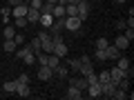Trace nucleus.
Wrapping results in <instances>:
<instances>
[{"label":"nucleus","mask_w":134,"mask_h":100,"mask_svg":"<svg viewBox=\"0 0 134 100\" xmlns=\"http://www.w3.org/2000/svg\"><path fill=\"white\" fill-rule=\"evenodd\" d=\"M65 31H74V33H78L81 31V24H83V20L78 18V16H65Z\"/></svg>","instance_id":"nucleus-1"},{"label":"nucleus","mask_w":134,"mask_h":100,"mask_svg":"<svg viewBox=\"0 0 134 100\" xmlns=\"http://www.w3.org/2000/svg\"><path fill=\"white\" fill-rule=\"evenodd\" d=\"M16 56L18 58H23L25 62H27V65H34V62H36V53L31 51V47H20V49H16Z\"/></svg>","instance_id":"nucleus-2"},{"label":"nucleus","mask_w":134,"mask_h":100,"mask_svg":"<svg viewBox=\"0 0 134 100\" xmlns=\"http://www.w3.org/2000/svg\"><path fill=\"white\" fill-rule=\"evenodd\" d=\"M90 11H92V5L87 2V0H81V2L76 5V16H78L81 20H83V22L87 20V16H90Z\"/></svg>","instance_id":"nucleus-3"},{"label":"nucleus","mask_w":134,"mask_h":100,"mask_svg":"<svg viewBox=\"0 0 134 100\" xmlns=\"http://www.w3.org/2000/svg\"><path fill=\"white\" fill-rule=\"evenodd\" d=\"M65 31V20L63 18H54V22L49 24V36H60Z\"/></svg>","instance_id":"nucleus-4"},{"label":"nucleus","mask_w":134,"mask_h":100,"mask_svg":"<svg viewBox=\"0 0 134 100\" xmlns=\"http://www.w3.org/2000/svg\"><path fill=\"white\" fill-rule=\"evenodd\" d=\"M27 11H29L27 2H23V5H18V7H11V18H25Z\"/></svg>","instance_id":"nucleus-5"},{"label":"nucleus","mask_w":134,"mask_h":100,"mask_svg":"<svg viewBox=\"0 0 134 100\" xmlns=\"http://www.w3.org/2000/svg\"><path fill=\"white\" fill-rule=\"evenodd\" d=\"M116 91V85L112 80H107V82H103L100 85V96H107V98H112V93Z\"/></svg>","instance_id":"nucleus-6"},{"label":"nucleus","mask_w":134,"mask_h":100,"mask_svg":"<svg viewBox=\"0 0 134 100\" xmlns=\"http://www.w3.org/2000/svg\"><path fill=\"white\" fill-rule=\"evenodd\" d=\"M83 93H85V91H81L78 87H72V85H69V89H67L65 98H67V100H81V98H83Z\"/></svg>","instance_id":"nucleus-7"},{"label":"nucleus","mask_w":134,"mask_h":100,"mask_svg":"<svg viewBox=\"0 0 134 100\" xmlns=\"http://www.w3.org/2000/svg\"><path fill=\"white\" fill-rule=\"evenodd\" d=\"M52 76H54V69H49L47 65H43V67L38 69V80L47 82V80H52Z\"/></svg>","instance_id":"nucleus-8"},{"label":"nucleus","mask_w":134,"mask_h":100,"mask_svg":"<svg viewBox=\"0 0 134 100\" xmlns=\"http://www.w3.org/2000/svg\"><path fill=\"white\" fill-rule=\"evenodd\" d=\"M105 53H107V60H116V58H119L123 51H121V49L116 47V45H112V42H110V45L105 47Z\"/></svg>","instance_id":"nucleus-9"},{"label":"nucleus","mask_w":134,"mask_h":100,"mask_svg":"<svg viewBox=\"0 0 134 100\" xmlns=\"http://www.w3.org/2000/svg\"><path fill=\"white\" fill-rule=\"evenodd\" d=\"M123 76H125V71H123V69H119V67H112V69H110V80L114 82V85H116Z\"/></svg>","instance_id":"nucleus-10"},{"label":"nucleus","mask_w":134,"mask_h":100,"mask_svg":"<svg viewBox=\"0 0 134 100\" xmlns=\"http://www.w3.org/2000/svg\"><path fill=\"white\" fill-rule=\"evenodd\" d=\"M85 93L90 96V98H100V85L98 82H96V85H87Z\"/></svg>","instance_id":"nucleus-11"},{"label":"nucleus","mask_w":134,"mask_h":100,"mask_svg":"<svg viewBox=\"0 0 134 100\" xmlns=\"http://www.w3.org/2000/svg\"><path fill=\"white\" fill-rule=\"evenodd\" d=\"M112 45H116V47H119L121 51H125V49L130 47V40L125 38V36H116V38H114V42H112Z\"/></svg>","instance_id":"nucleus-12"},{"label":"nucleus","mask_w":134,"mask_h":100,"mask_svg":"<svg viewBox=\"0 0 134 100\" xmlns=\"http://www.w3.org/2000/svg\"><path fill=\"white\" fill-rule=\"evenodd\" d=\"M67 73H69V69H67L65 65H58L56 69H54V76H58V80H65V78H69Z\"/></svg>","instance_id":"nucleus-13"},{"label":"nucleus","mask_w":134,"mask_h":100,"mask_svg":"<svg viewBox=\"0 0 134 100\" xmlns=\"http://www.w3.org/2000/svg\"><path fill=\"white\" fill-rule=\"evenodd\" d=\"M16 96H20V98H29V96H31L29 85H18V87H16Z\"/></svg>","instance_id":"nucleus-14"},{"label":"nucleus","mask_w":134,"mask_h":100,"mask_svg":"<svg viewBox=\"0 0 134 100\" xmlns=\"http://www.w3.org/2000/svg\"><path fill=\"white\" fill-rule=\"evenodd\" d=\"M52 16H54V18H65V5H63V2H56Z\"/></svg>","instance_id":"nucleus-15"},{"label":"nucleus","mask_w":134,"mask_h":100,"mask_svg":"<svg viewBox=\"0 0 134 100\" xmlns=\"http://www.w3.org/2000/svg\"><path fill=\"white\" fill-rule=\"evenodd\" d=\"M25 18H27L29 22H38V20H40V11H38V9H31V7H29V11H27V16H25Z\"/></svg>","instance_id":"nucleus-16"},{"label":"nucleus","mask_w":134,"mask_h":100,"mask_svg":"<svg viewBox=\"0 0 134 100\" xmlns=\"http://www.w3.org/2000/svg\"><path fill=\"white\" fill-rule=\"evenodd\" d=\"M38 22L43 24L45 29H49V24L54 22V16H52V14H40V20H38Z\"/></svg>","instance_id":"nucleus-17"},{"label":"nucleus","mask_w":134,"mask_h":100,"mask_svg":"<svg viewBox=\"0 0 134 100\" xmlns=\"http://www.w3.org/2000/svg\"><path fill=\"white\" fill-rule=\"evenodd\" d=\"M92 71H94V65H92V62H83L81 69H78V76H87V73H92Z\"/></svg>","instance_id":"nucleus-18"},{"label":"nucleus","mask_w":134,"mask_h":100,"mask_svg":"<svg viewBox=\"0 0 134 100\" xmlns=\"http://www.w3.org/2000/svg\"><path fill=\"white\" fill-rule=\"evenodd\" d=\"M58 65H60V58L54 56V53H49V56H47V67H49V69H56Z\"/></svg>","instance_id":"nucleus-19"},{"label":"nucleus","mask_w":134,"mask_h":100,"mask_svg":"<svg viewBox=\"0 0 134 100\" xmlns=\"http://www.w3.org/2000/svg\"><path fill=\"white\" fill-rule=\"evenodd\" d=\"M14 36H16V27H14V24H5V38L7 40H14Z\"/></svg>","instance_id":"nucleus-20"},{"label":"nucleus","mask_w":134,"mask_h":100,"mask_svg":"<svg viewBox=\"0 0 134 100\" xmlns=\"http://www.w3.org/2000/svg\"><path fill=\"white\" fill-rule=\"evenodd\" d=\"M116 67H119V69H123V71H127V69H130V60H127V58H116Z\"/></svg>","instance_id":"nucleus-21"},{"label":"nucleus","mask_w":134,"mask_h":100,"mask_svg":"<svg viewBox=\"0 0 134 100\" xmlns=\"http://www.w3.org/2000/svg\"><path fill=\"white\" fill-rule=\"evenodd\" d=\"M16 87H18V82H16V80H9V82L2 85V89H5L7 93H16Z\"/></svg>","instance_id":"nucleus-22"},{"label":"nucleus","mask_w":134,"mask_h":100,"mask_svg":"<svg viewBox=\"0 0 134 100\" xmlns=\"http://www.w3.org/2000/svg\"><path fill=\"white\" fill-rule=\"evenodd\" d=\"M27 24H29V20H27V18H14V27H16V29H20V31H23Z\"/></svg>","instance_id":"nucleus-23"},{"label":"nucleus","mask_w":134,"mask_h":100,"mask_svg":"<svg viewBox=\"0 0 134 100\" xmlns=\"http://www.w3.org/2000/svg\"><path fill=\"white\" fill-rule=\"evenodd\" d=\"M16 49H18V45H16L14 40H7L5 38V51L7 53H16Z\"/></svg>","instance_id":"nucleus-24"},{"label":"nucleus","mask_w":134,"mask_h":100,"mask_svg":"<svg viewBox=\"0 0 134 100\" xmlns=\"http://www.w3.org/2000/svg\"><path fill=\"white\" fill-rule=\"evenodd\" d=\"M67 67L78 73V69H81V60H78V58H69V60H67Z\"/></svg>","instance_id":"nucleus-25"},{"label":"nucleus","mask_w":134,"mask_h":100,"mask_svg":"<svg viewBox=\"0 0 134 100\" xmlns=\"http://www.w3.org/2000/svg\"><path fill=\"white\" fill-rule=\"evenodd\" d=\"M29 47H31L34 53H40V51H43V49H40V38H34L31 42H29Z\"/></svg>","instance_id":"nucleus-26"},{"label":"nucleus","mask_w":134,"mask_h":100,"mask_svg":"<svg viewBox=\"0 0 134 100\" xmlns=\"http://www.w3.org/2000/svg\"><path fill=\"white\" fill-rule=\"evenodd\" d=\"M112 98H116V100H125V98H127V91H125V89H119V87H116V91L112 93Z\"/></svg>","instance_id":"nucleus-27"},{"label":"nucleus","mask_w":134,"mask_h":100,"mask_svg":"<svg viewBox=\"0 0 134 100\" xmlns=\"http://www.w3.org/2000/svg\"><path fill=\"white\" fill-rule=\"evenodd\" d=\"M96 76H98V85H103V82H107V80H110V69H105V71L96 73Z\"/></svg>","instance_id":"nucleus-28"},{"label":"nucleus","mask_w":134,"mask_h":100,"mask_svg":"<svg viewBox=\"0 0 134 100\" xmlns=\"http://www.w3.org/2000/svg\"><path fill=\"white\" fill-rule=\"evenodd\" d=\"M14 42L18 45V47H23V42H25V36H23V31H16V36H14Z\"/></svg>","instance_id":"nucleus-29"},{"label":"nucleus","mask_w":134,"mask_h":100,"mask_svg":"<svg viewBox=\"0 0 134 100\" xmlns=\"http://www.w3.org/2000/svg\"><path fill=\"white\" fill-rule=\"evenodd\" d=\"M123 36L132 42V40H134V29H132V27H125V29H123Z\"/></svg>","instance_id":"nucleus-30"},{"label":"nucleus","mask_w":134,"mask_h":100,"mask_svg":"<svg viewBox=\"0 0 134 100\" xmlns=\"http://www.w3.org/2000/svg\"><path fill=\"white\" fill-rule=\"evenodd\" d=\"M94 58H96V60H107V53H105V49H96Z\"/></svg>","instance_id":"nucleus-31"},{"label":"nucleus","mask_w":134,"mask_h":100,"mask_svg":"<svg viewBox=\"0 0 134 100\" xmlns=\"http://www.w3.org/2000/svg\"><path fill=\"white\" fill-rule=\"evenodd\" d=\"M107 45H110V40H107V38H98V40H96V49H105Z\"/></svg>","instance_id":"nucleus-32"},{"label":"nucleus","mask_w":134,"mask_h":100,"mask_svg":"<svg viewBox=\"0 0 134 100\" xmlns=\"http://www.w3.org/2000/svg\"><path fill=\"white\" fill-rule=\"evenodd\" d=\"M87 85H96V82H98V76H96V73L94 71H92V73H87Z\"/></svg>","instance_id":"nucleus-33"},{"label":"nucleus","mask_w":134,"mask_h":100,"mask_svg":"<svg viewBox=\"0 0 134 100\" xmlns=\"http://www.w3.org/2000/svg\"><path fill=\"white\" fill-rule=\"evenodd\" d=\"M65 16H76V5H65Z\"/></svg>","instance_id":"nucleus-34"},{"label":"nucleus","mask_w":134,"mask_h":100,"mask_svg":"<svg viewBox=\"0 0 134 100\" xmlns=\"http://www.w3.org/2000/svg\"><path fill=\"white\" fill-rule=\"evenodd\" d=\"M16 82H18V85H29V76H27V73H23V76L16 78Z\"/></svg>","instance_id":"nucleus-35"},{"label":"nucleus","mask_w":134,"mask_h":100,"mask_svg":"<svg viewBox=\"0 0 134 100\" xmlns=\"http://www.w3.org/2000/svg\"><path fill=\"white\" fill-rule=\"evenodd\" d=\"M45 0H31V2H29V7H31V9H40V5H43Z\"/></svg>","instance_id":"nucleus-36"},{"label":"nucleus","mask_w":134,"mask_h":100,"mask_svg":"<svg viewBox=\"0 0 134 100\" xmlns=\"http://www.w3.org/2000/svg\"><path fill=\"white\" fill-rule=\"evenodd\" d=\"M25 0H7V5L9 7H18V5H23Z\"/></svg>","instance_id":"nucleus-37"},{"label":"nucleus","mask_w":134,"mask_h":100,"mask_svg":"<svg viewBox=\"0 0 134 100\" xmlns=\"http://www.w3.org/2000/svg\"><path fill=\"white\" fill-rule=\"evenodd\" d=\"M116 29H119V31H123V29H125V20H119V22H116Z\"/></svg>","instance_id":"nucleus-38"},{"label":"nucleus","mask_w":134,"mask_h":100,"mask_svg":"<svg viewBox=\"0 0 134 100\" xmlns=\"http://www.w3.org/2000/svg\"><path fill=\"white\" fill-rule=\"evenodd\" d=\"M78 60H81V65H83V62H92V58H90V56H81Z\"/></svg>","instance_id":"nucleus-39"},{"label":"nucleus","mask_w":134,"mask_h":100,"mask_svg":"<svg viewBox=\"0 0 134 100\" xmlns=\"http://www.w3.org/2000/svg\"><path fill=\"white\" fill-rule=\"evenodd\" d=\"M81 0H67V5H78Z\"/></svg>","instance_id":"nucleus-40"},{"label":"nucleus","mask_w":134,"mask_h":100,"mask_svg":"<svg viewBox=\"0 0 134 100\" xmlns=\"http://www.w3.org/2000/svg\"><path fill=\"white\" fill-rule=\"evenodd\" d=\"M45 2H52V5H56V2H58V0H45Z\"/></svg>","instance_id":"nucleus-41"},{"label":"nucleus","mask_w":134,"mask_h":100,"mask_svg":"<svg viewBox=\"0 0 134 100\" xmlns=\"http://www.w3.org/2000/svg\"><path fill=\"white\" fill-rule=\"evenodd\" d=\"M116 2H119V5H123V2H127V0H116Z\"/></svg>","instance_id":"nucleus-42"},{"label":"nucleus","mask_w":134,"mask_h":100,"mask_svg":"<svg viewBox=\"0 0 134 100\" xmlns=\"http://www.w3.org/2000/svg\"><path fill=\"white\" fill-rule=\"evenodd\" d=\"M58 2H63V5H67V0H58Z\"/></svg>","instance_id":"nucleus-43"},{"label":"nucleus","mask_w":134,"mask_h":100,"mask_svg":"<svg viewBox=\"0 0 134 100\" xmlns=\"http://www.w3.org/2000/svg\"><path fill=\"white\" fill-rule=\"evenodd\" d=\"M25 2H27V5H29V2H31V0H25Z\"/></svg>","instance_id":"nucleus-44"}]
</instances>
